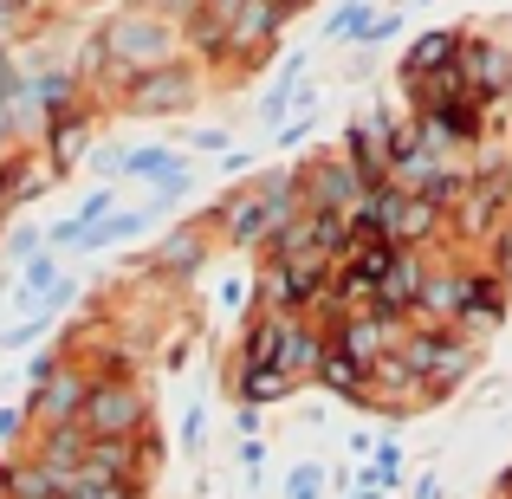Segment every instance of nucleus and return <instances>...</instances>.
<instances>
[{
	"label": "nucleus",
	"instance_id": "nucleus-1",
	"mask_svg": "<svg viewBox=\"0 0 512 499\" xmlns=\"http://www.w3.org/2000/svg\"><path fill=\"white\" fill-rule=\"evenodd\" d=\"M363 201H370L376 234H383L389 247H422L441 227V201H428V195H402V188L383 182V188H363Z\"/></svg>",
	"mask_w": 512,
	"mask_h": 499
},
{
	"label": "nucleus",
	"instance_id": "nucleus-2",
	"mask_svg": "<svg viewBox=\"0 0 512 499\" xmlns=\"http://www.w3.org/2000/svg\"><path fill=\"white\" fill-rule=\"evenodd\" d=\"M422 286H428V266H422V247H396L376 279V312L389 318H415L422 312Z\"/></svg>",
	"mask_w": 512,
	"mask_h": 499
},
{
	"label": "nucleus",
	"instance_id": "nucleus-3",
	"mask_svg": "<svg viewBox=\"0 0 512 499\" xmlns=\"http://www.w3.org/2000/svg\"><path fill=\"white\" fill-rule=\"evenodd\" d=\"M137 422H143V396H137V389L104 383V389L85 396V428H91V435H130Z\"/></svg>",
	"mask_w": 512,
	"mask_h": 499
},
{
	"label": "nucleus",
	"instance_id": "nucleus-4",
	"mask_svg": "<svg viewBox=\"0 0 512 499\" xmlns=\"http://www.w3.org/2000/svg\"><path fill=\"white\" fill-rule=\"evenodd\" d=\"M318 383H325L331 396H344V402H370V363H363V357H350L338 331H325V357H318Z\"/></svg>",
	"mask_w": 512,
	"mask_h": 499
},
{
	"label": "nucleus",
	"instance_id": "nucleus-5",
	"mask_svg": "<svg viewBox=\"0 0 512 499\" xmlns=\"http://www.w3.org/2000/svg\"><path fill=\"white\" fill-rule=\"evenodd\" d=\"M480 299V273H441L422 286V312L435 318V325H461L467 312H474Z\"/></svg>",
	"mask_w": 512,
	"mask_h": 499
},
{
	"label": "nucleus",
	"instance_id": "nucleus-6",
	"mask_svg": "<svg viewBox=\"0 0 512 499\" xmlns=\"http://www.w3.org/2000/svg\"><path fill=\"white\" fill-rule=\"evenodd\" d=\"M454 52H461V33H448V26H435V33H422V39H415L409 52H402V72H396V78H402V91H422L428 78H435L441 65L454 59Z\"/></svg>",
	"mask_w": 512,
	"mask_h": 499
},
{
	"label": "nucleus",
	"instance_id": "nucleus-7",
	"mask_svg": "<svg viewBox=\"0 0 512 499\" xmlns=\"http://www.w3.org/2000/svg\"><path fill=\"white\" fill-rule=\"evenodd\" d=\"M325 331H331V325H325ZM325 331H318V325H299V318L286 325V350H279V370H286L292 383H318V357H325Z\"/></svg>",
	"mask_w": 512,
	"mask_h": 499
},
{
	"label": "nucleus",
	"instance_id": "nucleus-8",
	"mask_svg": "<svg viewBox=\"0 0 512 499\" xmlns=\"http://www.w3.org/2000/svg\"><path fill=\"white\" fill-rule=\"evenodd\" d=\"M292 396V376L286 370H240V402H253V409H266V402Z\"/></svg>",
	"mask_w": 512,
	"mask_h": 499
},
{
	"label": "nucleus",
	"instance_id": "nucleus-9",
	"mask_svg": "<svg viewBox=\"0 0 512 499\" xmlns=\"http://www.w3.org/2000/svg\"><path fill=\"white\" fill-rule=\"evenodd\" d=\"M370 20L376 13L363 7V0H344V7L325 20V39H370Z\"/></svg>",
	"mask_w": 512,
	"mask_h": 499
},
{
	"label": "nucleus",
	"instance_id": "nucleus-10",
	"mask_svg": "<svg viewBox=\"0 0 512 499\" xmlns=\"http://www.w3.org/2000/svg\"><path fill=\"white\" fill-rule=\"evenodd\" d=\"M318 480H325V467H318V461H299V467H292V480H286V493L292 499H318Z\"/></svg>",
	"mask_w": 512,
	"mask_h": 499
},
{
	"label": "nucleus",
	"instance_id": "nucleus-11",
	"mask_svg": "<svg viewBox=\"0 0 512 499\" xmlns=\"http://www.w3.org/2000/svg\"><path fill=\"white\" fill-rule=\"evenodd\" d=\"M124 169H137V175H175V156L169 150H137V156H124Z\"/></svg>",
	"mask_w": 512,
	"mask_h": 499
},
{
	"label": "nucleus",
	"instance_id": "nucleus-12",
	"mask_svg": "<svg viewBox=\"0 0 512 499\" xmlns=\"http://www.w3.org/2000/svg\"><path fill=\"white\" fill-rule=\"evenodd\" d=\"M188 98V78H156L150 91H143V104H182Z\"/></svg>",
	"mask_w": 512,
	"mask_h": 499
},
{
	"label": "nucleus",
	"instance_id": "nucleus-13",
	"mask_svg": "<svg viewBox=\"0 0 512 499\" xmlns=\"http://www.w3.org/2000/svg\"><path fill=\"white\" fill-rule=\"evenodd\" d=\"M124 46L130 52H163V33L156 26H124Z\"/></svg>",
	"mask_w": 512,
	"mask_h": 499
},
{
	"label": "nucleus",
	"instance_id": "nucleus-14",
	"mask_svg": "<svg viewBox=\"0 0 512 499\" xmlns=\"http://www.w3.org/2000/svg\"><path fill=\"white\" fill-rule=\"evenodd\" d=\"M396 26H402V7H396V13H376V20H370V46H383V39H396Z\"/></svg>",
	"mask_w": 512,
	"mask_h": 499
},
{
	"label": "nucleus",
	"instance_id": "nucleus-15",
	"mask_svg": "<svg viewBox=\"0 0 512 499\" xmlns=\"http://www.w3.org/2000/svg\"><path fill=\"white\" fill-rule=\"evenodd\" d=\"M415 499H441V480L428 474V480H415Z\"/></svg>",
	"mask_w": 512,
	"mask_h": 499
},
{
	"label": "nucleus",
	"instance_id": "nucleus-16",
	"mask_svg": "<svg viewBox=\"0 0 512 499\" xmlns=\"http://www.w3.org/2000/svg\"><path fill=\"white\" fill-rule=\"evenodd\" d=\"M279 7H305V0H279Z\"/></svg>",
	"mask_w": 512,
	"mask_h": 499
},
{
	"label": "nucleus",
	"instance_id": "nucleus-17",
	"mask_svg": "<svg viewBox=\"0 0 512 499\" xmlns=\"http://www.w3.org/2000/svg\"><path fill=\"white\" fill-rule=\"evenodd\" d=\"M396 7H415V0H396Z\"/></svg>",
	"mask_w": 512,
	"mask_h": 499
}]
</instances>
